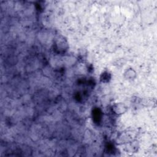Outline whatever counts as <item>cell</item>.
<instances>
[{
    "label": "cell",
    "mask_w": 157,
    "mask_h": 157,
    "mask_svg": "<svg viewBox=\"0 0 157 157\" xmlns=\"http://www.w3.org/2000/svg\"><path fill=\"white\" fill-rule=\"evenodd\" d=\"M128 110L127 107L121 102H117L114 104L112 107V111L117 115H121L124 114Z\"/></svg>",
    "instance_id": "6da1fadb"
},
{
    "label": "cell",
    "mask_w": 157,
    "mask_h": 157,
    "mask_svg": "<svg viewBox=\"0 0 157 157\" xmlns=\"http://www.w3.org/2000/svg\"><path fill=\"white\" fill-rule=\"evenodd\" d=\"M124 78L129 81L134 80L137 77L136 71L132 67H128L125 69L123 73Z\"/></svg>",
    "instance_id": "7a4b0ae2"
}]
</instances>
